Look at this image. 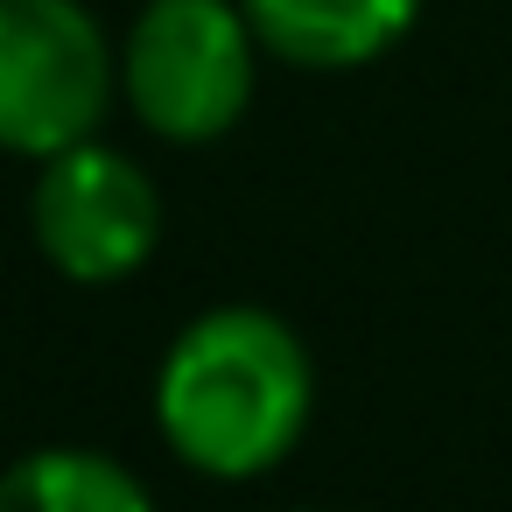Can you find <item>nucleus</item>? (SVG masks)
I'll return each instance as SVG.
<instances>
[{"label":"nucleus","instance_id":"nucleus-6","mask_svg":"<svg viewBox=\"0 0 512 512\" xmlns=\"http://www.w3.org/2000/svg\"><path fill=\"white\" fill-rule=\"evenodd\" d=\"M0 512H155V498L127 463L57 442L0 470Z\"/></svg>","mask_w":512,"mask_h":512},{"label":"nucleus","instance_id":"nucleus-4","mask_svg":"<svg viewBox=\"0 0 512 512\" xmlns=\"http://www.w3.org/2000/svg\"><path fill=\"white\" fill-rule=\"evenodd\" d=\"M29 232H36V253L64 281L113 288V281L141 274L155 260V246H162V190L134 155H120L106 141H78V148L36 162Z\"/></svg>","mask_w":512,"mask_h":512},{"label":"nucleus","instance_id":"nucleus-1","mask_svg":"<svg viewBox=\"0 0 512 512\" xmlns=\"http://www.w3.org/2000/svg\"><path fill=\"white\" fill-rule=\"evenodd\" d=\"M316 414L309 344L253 302L190 316L155 365V428L197 477L246 484L288 463Z\"/></svg>","mask_w":512,"mask_h":512},{"label":"nucleus","instance_id":"nucleus-3","mask_svg":"<svg viewBox=\"0 0 512 512\" xmlns=\"http://www.w3.org/2000/svg\"><path fill=\"white\" fill-rule=\"evenodd\" d=\"M120 50L85 0H0V155L50 162L99 141Z\"/></svg>","mask_w":512,"mask_h":512},{"label":"nucleus","instance_id":"nucleus-5","mask_svg":"<svg viewBox=\"0 0 512 512\" xmlns=\"http://www.w3.org/2000/svg\"><path fill=\"white\" fill-rule=\"evenodd\" d=\"M260 50L288 71H365L421 15V0H239Z\"/></svg>","mask_w":512,"mask_h":512},{"label":"nucleus","instance_id":"nucleus-2","mask_svg":"<svg viewBox=\"0 0 512 512\" xmlns=\"http://www.w3.org/2000/svg\"><path fill=\"white\" fill-rule=\"evenodd\" d=\"M260 57L239 0H148L120 43V92L155 141L204 148L246 120Z\"/></svg>","mask_w":512,"mask_h":512}]
</instances>
